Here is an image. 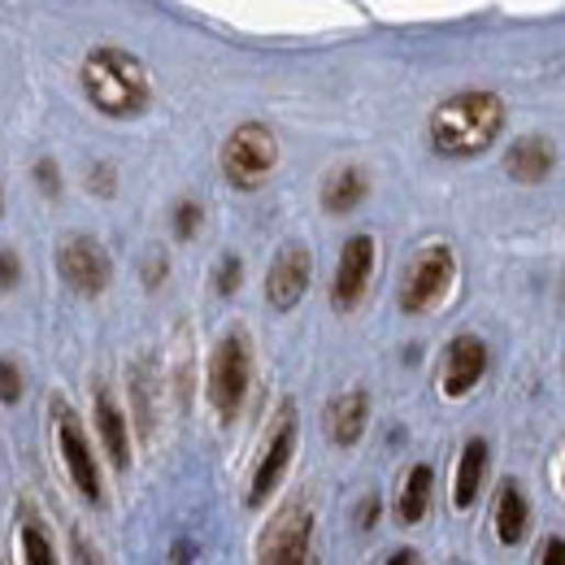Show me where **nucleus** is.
I'll list each match as a JSON object with an SVG mask.
<instances>
[{
    "instance_id": "nucleus-1",
    "label": "nucleus",
    "mask_w": 565,
    "mask_h": 565,
    "mask_svg": "<svg viewBox=\"0 0 565 565\" xmlns=\"http://www.w3.org/2000/svg\"><path fill=\"white\" fill-rule=\"evenodd\" d=\"M505 105L496 92H461L431 113V144L444 157H478L496 144Z\"/></svg>"
},
{
    "instance_id": "nucleus-2",
    "label": "nucleus",
    "mask_w": 565,
    "mask_h": 565,
    "mask_svg": "<svg viewBox=\"0 0 565 565\" xmlns=\"http://www.w3.org/2000/svg\"><path fill=\"white\" fill-rule=\"evenodd\" d=\"M83 92L105 117H135L148 110V75L139 57L122 48H97L83 61Z\"/></svg>"
},
{
    "instance_id": "nucleus-3",
    "label": "nucleus",
    "mask_w": 565,
    "mask_h": 565,
    "mask_svg": "<svg viewBox=\"0 0 565 565\" xmlns=\"http://www.w3.org/2000/svg\"><path fill=\"white\" fill-rule=\"evenodd\" d=\"M279 166V139L270 126L261 122H244L239 131H230L223 148V174L239 188V192H252L261 188Z\"/></svg>"
},
{
    "instance_id": "nucleus-4",
    "label": "nucleus",
    "mask_w": 565,
    "mask_h": 565,
    "mask_svg": "<svg viewBox=\"0 0 565 565\" xmlns=\"http://www.w3.org/2000/svg\"><path fill=\"white\" fill-rule=\"evenodd\" d=\"M248 383H252V352H248V339L239 331L214 348V361H210V400L223 418H235L244 396H248Z\"/></svg>"
},
{
    "instance_id": "nucleus-5",
    "label": "nucleus",
    "mask_w": 565,
    "mask_h": 565,
    "mask_svg": "<svg viewBox=\"0 0 565 565\" xmlns=\"http://www.w3.org/2000/svg\"><path fill=\"white\" fill-rule=\"evenodd\" d=\"M452 270H456V261H452V252L444 244L422 248V252L414 257V265L405 270L400 309H405V314H427V309H436V305L444 301V292L452 287Z\"/></svg>"
},
{
    "instance_id": "nucleus-6",
    "label": "nucleus",
    "mask_w": 565,
    "mask_h": 565,
    "mask_svg": "<svg viewBox=\"0 0 565 565\" xmlns=\"http://www.w3.org/2000/svg\"><path fill=\"white\" fill-rule=\"evenodd\" d=\"M309 540L314 513L305 505H287L261 535V565H309Z\"/></svg>"
},
{
    "instance_id": "nucleus-7",
    "label": "nucleus",
    "mask_w": 565,
    "mask_h": 565,
    "mask_svg": "<svg viewBox=\"0 0 565 565\" xmlns=\"http://www.w3.org/2000/svg\"><path fill=\"white\" fill-rule=\"evenodd\" d=\"M57 265H61V279L79 292V296H101L105 287H110V252L97 244V239H88V235H75V239H66L61 244V252H57Z\"/></svg>"
},
{
    "instance_id": "nucleus-8",
    "label": "nucleus",
    "mask_w": 565,
    "mask_h": 565,
    "mask_svg": "<svg viewBox=\"0 0 565 565\" xmlns=\"http://www.w3.org/2000/svg\"><path fill=\"white\" fill-rule=\"evenodd\" d=\"M292 452H296V414L283 409V414H279V427H274V436H270V444H265L261 461H257L252 487H248V505H252V509H261V505L274 496V487H279L283 474H287Z\"/></svg>"
},
{
    "instance_id": "nucleus-9",
    "label": "nucleus",
    "mask_w": 565,
    "mask_h": 565,
    "mask_svg": "<svg viewBox=\"0 0 565 565\" xmlns=\"http://www.w3.org/2000/svg\"><path fill=\"white\" fill-rule=\"evenodd\" d=\"M309 279H314V257H309V248L292 244V248H283L274 257V265L265 274V301L274 309H296L301 296L309 292Z\"/></svg>"
},
{
    "instance_id": "nucleus-10",
    "label": "nucleus",
    "mask_w": 565,
    "mask_h": 565,
    "mask_svg": "<svg viewBox=\"0 0 565 565\" xmlns=\"http://www.w3.org/2000/svg\"><path fill=\"white\" fill-rule=\"evenodd\" d=\"M370 274H374V239H370V235H352V239L339 248L336 283H331L336 309H352V305L365 296Z\"/></svg>"
},
{
    "instance_id": "nucleus-11",
    "label": "nucleus",
    "mask_w": 565,
    "mask_h": 565,
    "mask_svg": "<svg viewBox=\"0 0 565 565\" xmlns=\"http://www.w3.org/2000/svg\"><path fill=\"white\" fill-rule=\"evenodd\" d=\"M57 440H61V456H66V470L75 478V487L88 496V500H101V470H97V456L88 449V436L79 427V418L57 405Z\"/></svg>"
},
{
    "instance_id": "nucleus-12",
    "label": "nucleus",
    "mask_w": 565,
    "mask_h": 565,
    "mask_svg": "<svg viewBox=\"0 0 565 565\" xmlns=\"http://www.w3.org/2000/svg\"><path fill=\"white\" fill-rule=\"evenodd\" d=\"M487 374V348L483 339L474 336H456L444 352V396L461 400L465 392L478 387V378Z\"/></svg>"
},
{
    "instance_id": "nucleus-13",
    "label": "nucleus",
    "mask_w": 565,
    "mask_h": 565,
    "mask_svg": "<svg viewBox=\"0 0 565 565\" xmlns=\"http://www.w3.org/2000/svg\"><path fill=\"white\" fill-rule=\"evenodd\" d=\"M553 161H557L553 144L540 139V135H531V139H518V144L509 148L505 170H509V179H518V183H544V179L553 174Z\"/></svg>"
},
{
    "instance_id": "nucleus-14",
    "label": "nucleus",
    "mask_w": 565,
    "mask_h": 565,
    "mask_svg": "<svg viewBox=\"0 0 565 565\" xmlns=\"http://www.w3.org/2000/svg\"><path fill=\"white\" fill-rule=\"evenodd\" d=\"M365 418H370V400L365 392H343L339 400H331L327 409V436L336 440L339 449H352L365 431Z\"/></svg>"
},
{
    "instance_id": "nucleus-15",
    "label": "nucleus",
    "mask_w": 565,
    "mask_h": 565,
    "mask_svg": "<svg viewBox=\"0 0 565 565\" xmlns=\"http://www.w3.org/2000/svg\"><path fill=\"white\" fill-rule=\"evenodd\" d=\"M527 522H531V505H527V491L518 483H505L500 496H496V535L505 549L522 544L527 535Z\"/></svg>"
},
{
    "instance_id": "nucleus-16",
    "label": "nucleus",
    "mask_w": 565,
    "mask_h": 565,
    "mask_svg": "<svg viewBox=\"0 0 565 565\" xmlns=\"http://www.w3.org/2000/svg\"><path fill=\"white\" fill-rule=\"evenodd\" d=\"M487 461H491L487 440H470V444H465L461 465H456V483H452V505H456V509H470V505L478 500V487H483Z\"/></svg>"
},
{
    "instance_id": "nucleus-17",
    "label": "nucleus",
    "mask_w": 565,
    "mask_h": 565,
    "mask_svg": "<svg viewBox=\"0 0 565 565\" xmlns=\"http://www.w3.org/2000/svg\"><path fill=\"white\" fill-rule=\"evenodd\" d=\"M97 431H101V444H105L113 465L126 470L131 465V436H126V418L113 405L110 392H97Z\"/></svg>"
},
{
    "instance_id": "nucleus-18",
    "label": "nucleus",
    "mask_w": 565,
    "mask_h": 565,
    "mask_svg": "<svg viewBox=\"0 0 565 565\" xmlns=\"http://www.w3.org/2000/svg\"><path fill=\"white\" fill-rule=\"evenodd\" d=\"M365 192H370L365 174L357 166H343V170H336L327 179V188H323V210L327 214H348V210H357L365 201Z\"/></svg>"
},
{
    "instance_id": "nucleus-19",
    "label": "nucleus",
    "mask_w": 565,
    "mask_h": 565,
    "mask_svg": "<svg viewBox=\"0 0 565 565\" xmlns=\"http://www.w3.org/2000/svg\"><path fill=\"white\" fill-rule=\"evenodd\" d=\"M431 483H436L431 465H414V470H409V478H405V487H400V505H396L400 522L414 527V522L427 518V509H431Z\"/></svg>"
},
{
    "instance_id": "nucleus-20",
    "label": "nucleus",
    "mask_w": 565,
    "mask_h": 565,
    "mask_svg": "<svg viewBox=\"0 0 565 565\" xmlns=\"http://www.w3.org/2000/svg\"><path fill=\"white\" fill-rule=\"evenodd\" d=\"M22 557H26V565H57L48 535H44L35 522H26V527H22Z\"/></svg>"
},
{
    "instance_id": "nucleus-21",
    "label": "nucleus",
    "mask_w": 565,
    "mask_h": 565,
    "mask_svg": "<svg viewBox=\"0 0 565 565\" xmlns=\"http://www.w3.org/2000/svg\"><path fill=\"white\" fill-rule=\"evenodd\" d=\"M201 223H205V210H201L196 201H179V205H174V235H179V239H192V235L201 230Z\"/></svg>"
},
{
    "instance_id": "nucleus-22",
    "label": "nucleus",
    "mask_w": 565,
    "mask_h": 565,
    "mask_svg": "<svg viewBox=\"0 0 565 565\" xmlns=\"http://www.w3.org/2000/svg\"><path fill=\"white\" fill-rule=\"evenodd\" d=\"M0 400L4 405H18L22 400V374H18V365L9 357H0Z\"/></svg>"
},
{
    "instance_id": "nucleus-23",
    "label": "nucleus",
    "mask_w": 565,
    "mask_h": 565,
    "mask_svg": "<svg viewBox=\"0 0 565 565\" xmlns=\"http://www.w3.org/2000/svg\"><path fill=\"white\" fill-rule=\"evenodd\" d=\"M239 283H244V261H239V257H226L223 265H218V292H223V296H235Z\"/></svg>"
},
{
    "instance_id": "nucleus-24",
    "label": "nucleus",
    "mask_w": 565,
    "mask_h": 565,
    "mask_svg": "<svg viewBox=\"0 0 565 565\" xmlns=\"http://www.w3.org/2000/svg\"><path fill=\"white\" fill-rule=\"evenodd\" d=\"M35 183H39L44 196H57V192H61V170L44 157V161H35Z\"/></svg>"
},
{
    "instance_id": "nucleus-25",
    "label": "nucleus",
    "mask_w": 565,
    "mask_h": 565,
    "mask_svg": "<svg viewBox=\"0 0 565 565\" xmlns=\"http://www.w3.org/2000/svg\"><path fill=\"white\" fill-rule=\"evenodd\" d=\"M18 279H22V261H18V252L0 248V292L18 287Z\"/></svg>"
},
{
    "instance_id": "nucleus-26",
    "label": "nucleus",
    "mask_w": 565,
    "mask_h": 565,
    "mask_svg": "<svg viewBox=\"0 0 565 565\" xmlns=\"http://www.w3.org/2000/svg\"><path fill=\"white\" fill-rule=\"evenodd\" d=\"M540 565H565V540H562V535H553V540L544 544V553H540Z\"/></svg>"
},
{
    "instance_id": "nucleus-27",
    "label": "nucleus",
    "mask_w": 565,
    "mask_h": 565,
    "mask_svg": "<svg viewBox=\"0 0 565 565\" xmlns=\"http://www.w3.org/2000/svg\"><path fill=\"white\" fill-rule=\"evenodd\" d=\"M92 188H97L101 196H110L113 192V166H97V170H92Z\"/></svg>"
},
{
    "instance_id": "nucleus-28",
    "label": "nucleus",
    "mask_w": 565,
    "mask_h": 565,
    "mask_svg": "<svg viewBox=\"0 0 565 565\" xmlns=\"http://www.w3.org/2000/svg\"><path fill=\"white\" fill-rule=\"evenodd\" d=\"M374 518H378V496H370V500L361 505V518H357V522H361V527H374Z\"/></svg>"
},
{
    "instance_id": "nucleus-29",
    "label": "nucleus",
    "mask_w": 565,
    "mask_h": 565,
    "mask_svg": "<svg viewBox=\"0 0 565 565\" xmlns=\"http://www.w3.org/2000/svg\"><path fill=\"white\" fill-rule=\"evenodd\" d=\"M170 565H192V544H188V540H179V544H174V557H170Z\"/></svg>"
},
{
    "instance_id": "nucleus-30",
    "label": "nucleus",
    "mask_w": 565,
    "mask_h": 565,
    "mask_svg": "<svg viewBox=\"0 0 565 565\" xmlns=\"http://www.w3.org/2000/svg\"><path fill=\"white\" fill-rule=\"evenodd\" d=\"M383 565H422V557H418V553H409V549H400V553H392Z\"/></svg>"
},
{
    "instance_id": "nucleus-31",
    "label": "nucleus",
    "mask_w": 565,
    "mask_h": 565,
    "mask_svg": "<svg viewBox=\"0 0 565 565\" xmlns=\"http://www.w3.org/2000/svg\"><path fill=\"white\" fill-rule=\"evenodd\" d=\"M144 279H148V283H161V279H166V261H161V257L148 261V274H144Z\"/></svg>"
},
{
    "instance_id": "nucleus-32",
    "label": "nucleus",
    "mask_w": 565,
    "mask_h": 565,
    "mask_svg": "<svg viewBox=\"0 0 565 565\" xmlns=\"http://www.w3.org/2000/svg\"><path fill=\"white\" fill-rule=\"evenodd\" d=\"M0 210H4V192H0Z\"/></svg>"
},
{
    "instance_id": "nucleus-33",
    "label": "nucleus",
    "mask_w": 565,
    "mask_h": 565,
    "mask_svg": "<svg viewBox=\"0 0 565 565\" xmlns=\"http://www.w3.org/2000/svg\"><path fill=\"white\" fill-rule=\"evenodd\" d=\"M562 483H565V478H562Z\"/></svg>"
}]
</instances>
